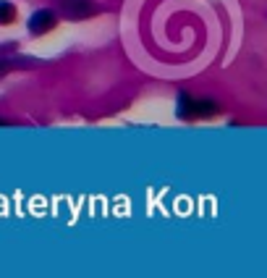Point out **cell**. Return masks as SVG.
<instances>
[{
    "label": "cell",
    "instance_id": "3",
    "mask_svg": "<svg viewBox=\"0 0 267 278\" xmlns=\"http://www.w3.org/2000/svg\"><path fill=\"white\" fill-rule=\"evenodd\" d=\"M55 13L53 11H47V8H42V11H34L29 16V32L31 34H45V32H50V29L55 26Z\"/></svg>",
    "mask_w": 267,
    "mask_h": 278
},
{
    "label": "cell",
    "instance_id": "5",
    "mask_svg": "<svg viewBox=\"0 0 267 278\" xmlns=\"http://www.w3.org/2000/svg\"><path fill=\"white\" fill-rule=\"evenodd\" d=\"M0 126H11V123L8 121H0Z\"/></svg>",
    "mask_w": 267,
    "mask_h": 278
},
{
    "label": "cell",
    "instance_id": "1",
    "mask_svg": "<svg viewBox=\"0 0 267 278\" xmlns=\"http://www.w3.org/2000/svg\"><path fill=\"white\" fill-rule=\"evenodd\" d=\"M178 118H202V116H215L217 105L212 100H192L188 95L178 97Z\"/></svg>",
    "mask_w": 267,
    "mask_h": 278
},
{
    "label": "cell",
    "instance_id": "2",
    "mask_svg": "<svg viewBox=\"0 0 267 278\" xmlns=\"http://www.w3.org/2000/svg\"><path fill=\"white\" fill-rule=\"evenodd\" d=\"M60 11L66 13L68 19H87L100 13V8L92 3V0H60Z\"/></svg>",
    "mask_w": 267,
    "mask_h": 278
},
{
    "label": "cell",
    "instance_id": "4",
    "mask_svg": "<svg viewBox=\"0 0 267 278\" xmlns=\"http://www.w3.org/2000/svg\"><path fill=\"white\" fill-rule=\"evenodd\" d=\"M16 21V6L8 3V0H0V24L8 26Z\"/></svg>",
    "mask_w": 267,
    "mask_h": 278
}]
</instances>
